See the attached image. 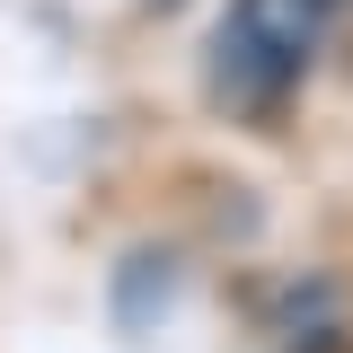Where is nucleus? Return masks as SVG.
Masks as SVG:
<instances>
[{"label":"nucleus","instance_id":"nucleus-1","mask_svg":"<svg viewBox=\"0 0 353 353\" xmlns=\"http://www.w3.org/2000/svg\"><path fill=\"white\" fill-rule=\"evenodd\" d=\"M336 9L345 0H221L212 36L194 53L203 106L239 132H274L292 115V97H301L309 62H318V44L336 27Z\"/></svg>","mask_w":353,"mask_h":353},{"label":"nucleus","instance_id":"nucleus-2","mask_svg":"<svg viewBox=\"0 0 353 353\" xmlns=\"http://www.w3.org/2000/svg\"><path fill=\"white\" fill-rule=\"evenodd\" d=\"M176 292V256L168 248H150V256H132V265H115V318H159V301Z\"/></svg>","mask_w":353,"mask_h":353},{"label":"nucleus","instance_id":"nucleus-3","mask_svg":"<svg viewBox=\"0 0 353 353\" xmlns=\"http://www.w3.org/2000/svg\"><path fill=\"white\" fill-rule=\"evenodd\" d=\"M327 301H336V283H301L292 301L274 309V327H283V336H301V345H318V336H336V318H345V309L327 318Z\"/></svg>","mask_w":353,"mask_h":353},{"label":"nucleus","instance_id":"nucleus-4","mask_svg":"<svg viewBox=\"0 0 353 353\" xmlns=\"http://www.w3.org/2000/svg\"><path fill=\"white\" fill-rule=\"evenodd\" d=\"M141 9H150V18H176V9H194V0H141Z\"/></svg>","mask_w":353,"mask_h":353}]
</instances>
